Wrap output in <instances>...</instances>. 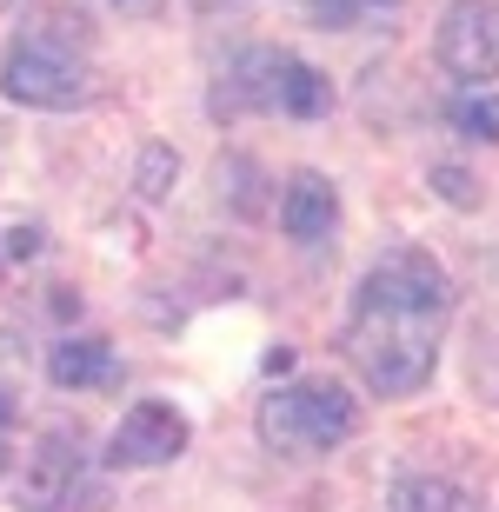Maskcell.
I'll list each match as a JSON object with an SVG mask.
<instances>
[{"mask_svg": "<svg viewBox=\"0 0 499 512\" xmlns=\"http://www.w3.org/2000/svg\"><path fill=\"white\" fill-rule=\"evenodd\" d=\"M453 280L426 247H393L360 273L340 320V360L380 399H413L440 366Z\"/></svg>", "mask_w": 499, "mask_h": 512, "instance_id": "cell-1", "label": "cell"}, {"mask_svg": "<svg viewBox=\"0 0 499 512\" xmlns=\"http://www.w3.org/2000/svg\"><path fill=\"white\" fill-rule=\"evenodd\" d=\"M253 433L280 459H320L360 433V399L346 393L340 380H287L260 399Z\"/></svg>", "mask_w": 499, "mask_h": 512, "instance_id": "cell-2", "label": "cell"}, {"mask_svg": "<svg viewBox=\"0 0 499 512\" xmlns=\"http://www.w3.org/2000/svg\"><path fill=\"white\" fill-rule=\"evenodd\" d=\"M0 94L14 107H34V114H74V107L100 100V74L74 47H54L40 34H14V47L0 54Z\"/></svg>", "mask_w": 499, "mask_h": 512, "instance_id": "cell-3", "label": "cell"}, {"mask_svg": "<svg viewBox=\"0 0 499 512\" xmlns=\"http://www.w3.org/2000/svg\"><path fill=\"white\" fill-rule=\"evenodd\" d=\"M433 60L466 87L499 80V0H446L433 27Z\"/></svg>", "mask_w": 499, "mask_h": 512, "instance_id": "cell-4", "label": "cell"}, {"mask_svg": "<svg viewBox=\"0 0 499 512\" xmlns=\"http://www.w3.org/2000/svg\"><path fill=\"white\" fill-rule=\"evenodd\" d=\"M193 446V419L173 406V399H140L127 406L107 439V466L120 473H147V466H173V459Z\"/></svg>", "mask_w": 499, "mask_h": 512, "instance_id": "cell-5", "label": "cell"}, {"mask_svg": "<svg viewBox=\"0 0 499 512\" xmlns=\"http://www.w3.org/2000/svg\"><path fill=\"white\" fill-rule=\"evenodd\" d=\"M287 47H240L213 80L207 114L213 120H240V114H273L280 107V74H287Z\"/></svg>", "mask_w": 499, "mask_h": 512, "instance_id": "cell-6", "label": "cell"}, {"mask_svg": "<svg viewBox=\"0 0 499 512\" xmlns=\"http://www.w3.org/2000/svg\"><path fill=\"white\" fill-rule=\"evenodd\" d=\"M74 479H80V433L74 426H47L40 446L27 453V466H20V499L34 512H54V506H67Z\"/></svg>", "mask_w": 499, "mask_h": 512, "instance_id": "cell-7", "label": "cell"}, {"mask_svg": "<svg viewBox=\"0 0 499 512\" xmlns=\"http://www.w3.org/2000/svg\"><path fill=\"white\" fill-rule=\"evenodd\" d=\"M333 227H340V187H333L320 167H300L287 187H280V233L313 247V240H327Z\"/></svg>", "mask_w": 499, "mask_h": 512, "instance_id": "cell-8", "label": "cell"}, {"mask_svg": "<svg viewBox=\"0 0 499 512\" xmlns=\"http://www.w3.org/2000/svg\"><path fill=\"white\" fill-rule=\"evenodd\" d=\"M47 380L67 393H107V386H120V360L107 340H60L47 353Z\"/></svg>", "mask_w": 499, "mask_h": 512, "instance_id": "cell-9", "label": "cell"}, {"mask_svg": "<svg viewBox=\"0 0 499 512\" xmlns=\"http://www.w3.org/2000/svg\"><path fill=\"white\" fill-rule=\"evenodd\" d=\"M460 380L466 393L499 413V313H473L460 340Z\"/></svg>", "mask_w": 499, "mask_h": 512, "instance_id": "cell-10", "label": "cell"}, {"mask_svg": "<svg viewBox=\"0 0 499 512\" xmlns=\"http://www.w3.org/2000/svg\"><path fill=\"white\" fill-rule=\"evenodd\" d=\"M386 512H480V493L446 473H406V479H393Z\"/></svg>", "mask_w": 499, "mask_h": 512, "instance_id": "cell-11", "label": "cell"}, {"mask_svg": "<svg viewBox=\"0 0 499 512\" xmlns=\"http://www.w3.org/2000/svg\"><path fill=\"white\" fill-rule=\"evenodd\" d=\"M333 107V80L313 67V60L293 54L287 60V74H280V107L273 114H293V120H320Z\"/></svg>", "mask_w": 499, "mask_h": 512, "instance_id": "cell-12", "label": "cell"}, {"mask_svg": "<svg viewBox=\"0 0 499 512\" xmlns=\"http://www.w3.org/2000/svg\"><path fill=\"white\" fill-rule=\"evenodd\" d=\"M446 127L473 140V147H499V87H466L446 100Z\"/></svg>", "mask_w": 499, "mask_h": 512, "instance_id": "cell-13", "label": "cell"}, {"mask_svg": "<svg viewBox=\"0 0 499 512\" xmlns=\"http://www.w3.org/2000/svg\"><path fill=\"white\" fill-rule=\"evenodd\" d=\"M406 0H307L313 27H327V34H353V27H380L393 20Z\"/></svg>", "mask_w": 499, "mask_h": 512, "instance_id": "cell-14", "label": "cell"}, {"mask_svg": "<svg viewBox=\"0 0 499 512\" xmlns=\"http://www.w3.org/2000/svg\"><path fill=\"white\" fill-rule=\"evenodd\" d=\"M426 187L440 193L446 207H460V213H480V207H486L480 173H473V167H460V160H433V173H426Z\"/></svg>", "mask_w": 499, "mask_h": 512, "instance_id": "cell-15", "label": "cell"}, {"mask_svg": "<svg viewBox=\"0 0 499 512\" xmlns=\"http://www.w3.org/2000/svg\"><path fill=\"white\" fill-rule=\"evenodd\" d=\"M173 180H180V153L173 147H140V167H134V187H140V200H167L173 193Z\"/></svg>", "mask_w": 499, "mask_h": 512, "instance_id": "cell-16", "label": "cell"}, {"mask_svg": "<svg viewBox=\"0 0 499 512\" xmlns=\"http://www.w3.org/2000/svg\"><path fill=\"white\" fill-rule=\"evenodd\" d=\"M0 253H7V260H34L40 253V227L34 220H27V227H7L0 233Z\"/></svg>", "mask_w": 499, "mask_h": 512, "instance_id": "cell-17", "label": "cell"}, {"mask_svg": "<svg viewBox=\"0 0 499 512\" xmlns=\"http://www.w3.org/2000/svg\"><path fill=\"white\" fill-rule=\"evenodd\" d=\"M54 313H60V320H74V313H80V293H74V286H54Z\"/></svg>", "mask_w": 499, "mask_h": 512, "instance_id": "cell-18", "label": "cell"}, {"mask_svg": "<svg viewBox=\"0 0 499 512\" xmlns=\"http://www.w3.org/2000/svg\"><path fill=\"white\" fill-rule=\"evenodd\" d=\"M267 373H293V346H273V353H267Z\"/></svg>", "mask_w": 499, "mask_h": 512, "instance_id": "cell-19", "label": "cell"}, {"mask_svg": "<svg viewBox=\"0 0 499 512\" xmlns=\"http://www.w3.org/2000/svg\"><path fill=\"white\" fill-rule=\"evenodd\" d=\"M107 7H120V14H154L160 0H107Z\"/></svg>", "mask_w": 499, "mask_h": 512, "instance_id": "cell-20", "label": "cell"}, {"mask_svg": "<svg viewBox=\"0 0 499 512\" xmlns=\"http://www.w3.org/2000/svg\"><path fill=\"white\" fill-rule=\"evenodd\" d=\"M14 413H20V406H14V393H7V386H0V433H7V426H14Z\"/></svg>", "mask_w": 499, "mask_h": 512, "instance_id": "cell-21", "label": "cell"}, {"mask_svg": "<svg viewBox=\"0 0 499 512\" xmlns=\"http://www.w3.org/2000/svg\"><path fill=\"white\" fill-rule=\"evenodd\" d=\"M0 167H7V120H0Z\"/></svg>", "mask_w": 499, "mask_h": 512, "instance_id": "cell-22", "label": "cell"}, {"mask_svg": "<svg viewBox=\"0 0 499 512\" xmlns=\"http://www.w3.org/2000/svg\"><path fill=\"white\" fill-rule=\"evenodd\" d=\"M0 7H14V0H0Z\"/></svg>", "mask_w": 499, "mask_h": 512, "instance_id": "cell-23", "label": "cell"}]
</instances>
